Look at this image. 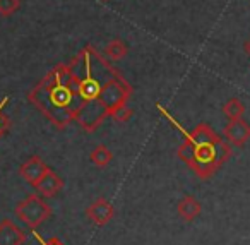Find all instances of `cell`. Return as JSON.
Here are the masks:
<instances>
[{
    "instance_id": "cell-1",
    "label": "cell",
    "mask_w": 250,
    "mask_h": 245,
    "mask_svg": "<svg viewBox=\"0 0 250 245\" xmlns=\"http://www.w3.org/2000/svg\"><path fill=\"white\" fill-rule=\"evenodd\" d=\"M28 100L60 131L76 120L84 103L79 94V81L69 64H57L29 91Z\"/></svg>"
},
{
    "instance_id": "cell-2",
    "label": "cell",
    "mask_w": 250,
    "mask_h": 245,
    "mask_svg": "<svg viewBox=\"0 0 250 245\" xmlns=\"http://www.w3.org/2000/svg\"><path fill=\"white\" fill-rule=\"evenodd\" d=\"M158 110L184 134L185 139L178 146L177 155L201 180H209L231 158V144L219 137L208 124H199L192 132H187L161 105H158Z\"/></svg>"
},
{
    "instance_id": "cell-3",
    "label": "cell",
    "mask_w": 250,
    "mask_h": 245,
    "mask_svg": "<svg viewBox=\"0 0 250 245\" xmlns=\"http://www.w3.org/2000/svg\"><path fill=\"white\" fill-rule=\"evenodd\" d=\"M52 214V207L43 200V197L40 194H29L24 200H21L16 206V216L31 230H36L40 224L50 220Z\"/></svg>"
},
{
    "instance_id": "cell-4",
    "label": "cell",
    "mask_w": 250,
    "mask_h": 245,
    "mask_svg": "<svg viewBox=\"0 0 250 245\" xmlns=\"http://www.w3.org/2000/svg\"><path fill=\"white\" fill-rule=\"evenodd\" d=\"M86 216L94 226H104V224H108L113 220L115 207L108 199L98 197L96 200H93V202L86 207Z\"/></svg>"
},
{
    "instance_id": "cell-5",
    "label": "cell",
    "mask_w": 250,
    "mask_h": 245,
    "mask_svg": "<svg viewBox=\"0 0 250 245\" xmlns=\"http://www.w3.org/2000/svg\"><path fill=\"white\" fill-rule=\"evenodd\" d=\"M225 139L235 148H243L250 139V124L243 118L238 120H229V124L223 131Z\"/></svg>"
},
{
    "instance_id": "cell-6",
    "label": "cell",
    "mask_w": 250,
    "mask_h": 245,
    "mask_svg": "<svg viewBox=\"0 0 250 245\" xmlns=\"http://www.w3.org/2000/svg\"><path fill=\"white\" fill-rule=\"evenodd\" d=\"M48 168L50 166L46 165L40 156H31V158L26 159V161L21 165L19 175H21V178L24 180V182H28L29 185L35 187L36 183L42 180V177L48 172Z\"/></svg>"
},
{
    "instance_id": "cell-7",
    "label": "cell",
    "mask_w": 250,
    "mask_h": 245,
    "mask_svg": "<svg viewBox=\"0 0 250 245\" xmlns=\"http://www.w3.org/2000/svg\"><path fill=\"white\" fill-rule=\"evenodd\" d=\"M62 189H63V180L60 178L52 168H48V172H46L45 175L42 177V180L35 185L36 194H40L42 197H46V199L55 197Z\"/></svg>"
},
{
    "instance_id": "cell-8",
    "label": "cell",
    "mask_w": 250,
    "mask_h": 245,
    "mask_svg": "<svg viewBox=\"0 0 250 245\" xmlns=\"http://www.w3.org/2000/svg\"><path fill=\"white\" fill-rule=\"evenodd\" d=\"M26 233L12 220L0 221V245H22Z\"/></svg>"
},
{
    "instance_id": "cell-9",
    "label": "cell",
    "mask_w": 250,
    "mask_h": 245,
    "mask_svg": "<svg viewBox=\"0 0 250 245\" xmlns=\"http://www.w3.org/2000/svg\"><path fill=\"white\" fill-rule=\"evenodd\" d=\"M202 206L194 196H185L177 204V213L184 221H194L201 214Z\"/></svg>"
},
{
    "instance_id": "cell-10",
    "label": "cell",
    "mask_w": 250,
    "mask_h": 245,
    "mask_svg": "<svg viewBox=\"0 0 250 245\" xmlns=\"http://www.w3.org/2000/svg\"><path fill=\"white\" fill-rule=\"evenodd\" d=\"M103 53L108 60H111V62H118V60H122V59L127 57L129 48H127V45H125L122 40H113V42H110L106 46H104Z\"/></svg>"
},
{
    "instance_id": "cell-11",
    "label": "cell",
    "mask_w": 250,
    "mask_h": 245,
    "mask_svg": "<svg viewBox=\"0 0 250 245\" xmlns=\"http://www.w3.org/2000/svg\"><path fill=\"white\" fill-rule=\"evenodd\" d=\"M89 159H91V163H94V165L98 166V168H104V166H106L108 163H111V159H113V153H111L104 144H98L96 148L91 151Z\"/></svg>"
},
{
    "instance_id": "cell-12",
    "label": "cell",
    "mask_w": 250,
    "mask_h": 245,
    "mask_svg": "<svg viewBox=\"0 0 250 245\" xmlns=\"http://www.w3.org/2000/svg\"><path fill=\"white\" fill-rule=\"evenodd\" d=\"M223 113L228 120H238L245 115V105L238 100V98H229L225 105H223Z\"/></svg>"
},
{
    "instance_id": "cell-13",
    "label": "cell",
    "mask_w": 250,
    "mask_h": 245,
    "mask_svg": "<svg viewBox=\"0 0 250 245\" xmlns=\"http://www.w3.org/2000/svg\"><path fill=\"white\" fill-rule=\"evenodd\" d=\"M21 7V0H0V16L9 18Z\"/></svg>"
},
{
    "instance_id": "cell-14",
    "label": "cell",
    "mask_w": 250,
    "mask_h": 245,
    "mask_svg": "<svg viewBox=\"0 0 250 245\" xmlns=\"http://www.w3.org/2000/svg\"><path fill=\"white\" fill-rule=\"evenodd\" d=\"M132 113H134L132 108H129L127 105H125V107L117 108L110 117L113 118L115 122H118V124H125V122H129V118L132 117Z\"/></svg>"
},
{
    "instance_id": "cell-15",
    "label": "cell",
    "mask_w": 250,
    "mask_h": 245,
    "mask_svg": "<svg viewBox=\"0 0 250 245\" xmlns=\"http://www.w3.org/2000/svg\"><path fill=\"white\" fill-rule=\"evenodd\" d=\"M7 101H9V96H4V100L0 101V139H2V135L11 127V120H9V117L4 113V107L7 105Z\"/></svg>"
},
{
    "instance_id": "cell-16",
    "label": "cell",
    "mask_w": 250,
    "mask_h": 245,
    "mask_svg": "<svg viewBox=\"0 0 250 245\" xmlns=\"http://www.w3.org/2000/svg\"><path fill=\"white\" fill-rule=\"evenodd\" d=\"M35 238L40 242V245H65L62 240H60V238H57V237L48 238V240H43V238H40V235H38V233H35Z\"/></svg>"
},
{
    "instance_id": "cell-17",
    "label": "cell",
    "mask_w": 250,
    "mask_h": 245,
    "mask_svg": "<svg viewBox=\"0 0 250 245\" xmlns=\"http://www.w3.org/2000/svg\"><path fill=\"white\" fill-rule=\"evenodd\" d=\"M243 48H245V52H247V55L250 57V38L245 42V45H243Z\"/></svg>"
},
{
    "instance_id": "cell-18",
    "label": "cell",
    "mask_w": 250,
    "mask_h": 245,
    "mask_svg": "<svg viewBox=\"0 0 250 245\" xmlns=\"http://www.w3.org/2000/svg\"><path fill=\"white\" fill-rule=\"evenodd\" d=\"M103 2H108V0H103Z\"/></svg>"
}]
</instances>
